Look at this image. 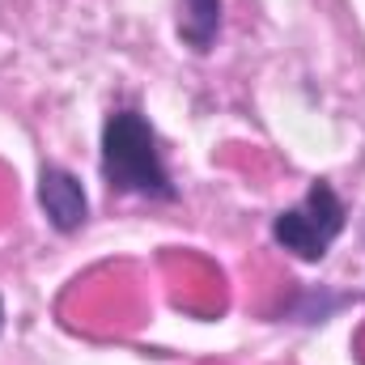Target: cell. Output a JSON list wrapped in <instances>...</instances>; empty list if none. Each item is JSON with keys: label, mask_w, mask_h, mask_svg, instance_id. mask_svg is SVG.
<instances>
[{"label": "cell", "mask_w": 365, "mask_h": 365, "mask_svg": "<svg viewBox=\"0 0 365 365\" xmlns=\"http://www.w3.org/2000/svg\"><path fill=\"white\" fill-rule=\"evenodd\" d=\"M344 230V200L327 179H314L306 195L272 217V238L302 264H319Z\"/></svg>", "instance_id": "obj_2"}, {"label": "cell", "mask_w": 365, "mask_h": 365, "mask_svg": "<svg viewBox=\"0 0 365 365\" xmlns=\"http://www.w3.org/2000/svg\"><path fill=\"white\" fill-rule=\"evenodd\" d=\"M0 327H4V302H0Z\"/></svg>", "instance_id": "obj_5"}, {"label": "cell", "mask_w": 365, "mask_h": 365, "mask_svg": "<svg viewBox=\"0 0 365 365\" xmlns=\"http://www.w3.org/2000/svg\"><path fill=\"white\" fill-rule=\"evenodd\" d=\"M102 179L119 195L145 200H175L179 187L170 182L166 158L158 149V132L140 110H110L102 123Z\"/></svg>", "instance_id": "obj_1"}, {"label": "cell", "mask_w": 365, "mask_h": 365, "mask_svg": "<svg viewBox=\"0 0 365 365\" xmlns=\"http://www.w3.org/2000/svg\"><path fill=\"white\" fill-rule=\"evenodd\" d=\"M38 204H43V217L51 221V230H60V234H77L86 225V217H90L86 187L64 166H43V175H38Z\"/></svg>", "instance_id": "obj_3"}, {"label": "cell", "mask_w": 365, "mask_h": 365, "mask_svg": "<svg viewBox=\"0 0 365 365\" xmlns=\"http://www.w3.org/2000/svg\"><path fill=\"white\" fill-rule=\"evenodd\" d=\"M221 34V0H182L179 4V38L191 51H208Z\"/></svg>", "instance_id": "obj_4"}]
</instances>
